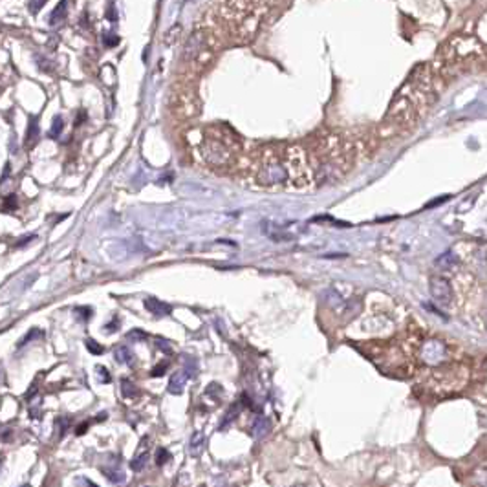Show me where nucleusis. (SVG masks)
<instances>
[{
    "label": "nucleus",
    "instance_id": "f257e3e1",
    "mask_svg": "<svg viewBox=\"0 0 487 487\" xmlns=\"http://www.w3.org/2000/svg\"><path fill=\"white\" fill-rule=\"evenodd\" d=\"M310 178L306 156L297 147L264 148L253 163V180L260 187H303Z\"/></svg>",
    "mask_w": 487,
    "mask_h": 487
},
{
    "label": "nucleus",
    "instance_id": "f03ea898",
    "mask_svg": "<svg viewBox=\"0 0 487 487\" xmlns=\"http://www.w3.org/2000/svg\"><path fill=\"white\" fill-rule=\"evenodd\" d=\"M238 148V139L233 132L220 128V126H211V128H207L205 136L198 147V152L207 165L214 168H223L235 161Z\"/></svg>",
    "mask_w": 487,
    "mask_h": 487
},
{
    "label": "nucleus",
    "instance_id": "7ed1b4c3",
    "mask_svg": "<svg viewBox=\"0 0 487 487\" xmlns=\"http://www.w3.org/2000/svg\"><path fill=\"white\" fill-rule=\"evenodd\" d=\"M447 346L441 343V341H427L421 345L420 357L427 363L428 366H440L447 361Z\"/></svg>",
    "mask_w": 487,
    "mask_h": 487
},
{
    "label": "nucleus",
    "instance_id": "20e7f679",
    "mask_svg": "<svg viewBox=\"0 0 487 487\" xmlns=\"http://www.w3.org/2000/svg\"><path fill=\"white\" fill-rule=\"evenodd\" d=\"M428 290H430V295H433L434 301H436L438 304H441V306H449V304L453 303V297H454L453 286H451L443 277L430 278V282H428Z\"/></svg>",
    "mask_w": 487,
    "mask_h": 487
},
{
    "label": "nucleus",
    "instance_id": "39448f33",
    "mask_svg": "<svg viewBox=\"0 0 487 487\" xmlns=\"http://www.w3.org/2000/svg\"><path fill=\"white\" fill-rule=\"evenodd\" d=\"M143 306H145V310H148L151 313L158 315V317H165V315H168L171 311H173L171 304L161 303L160 298H154V297L145 298V301H143Z\"/></svg>",
    "mask_w": 487,
    "mask_h": 487
},
{
    "label": "nucleus",
    "instance_id": "423d86ee",
    "mask_svg": "<svg viewBox=\"0 0 487 487\" xmlns=\"http://www.w3.org/2000/svg\"><path fill=\"white\" fill-rule=\"evenodd\" d=\"M187 379H189V376H187V372H185V370H178V372H174L173 378H171V381H168V392H171V394H174V396H180L181 392L185 390Z\"/></svg>",
    "mask_w": 487,
    "mask_h": 487
},
{
    "label": "nucleus",
    "instance_id": "0eeeda50",
    "mask_svg": "<svg viewBox=\"0 0 487 487\" xmlns=\"http://www.w3.org/2000/svg\"><path fill=\"white\" fill-rule=\"evenodd\" d=\"M205 434L200 433V430H196V433H193V436H191L189 440V454L191 456H200V454L205 451Z\"/></svg>",
    "mask_w": 487,
    "mask_h": 487
},
{
    "label": "nucleus",
    "instance_id": "6e6552de",
    "mask_svg": "<svg viewBox=\"0 0 487 487\" xmlns=\"http://www.w3.org/2000/svg\"><path fill=\"white\" fill-rule=\"evenodd\" d=\"M114 357L116 361L121 363V365H132L134 363V352L126 345H119L114 348Z\"/></svg>",
    "mask_w": 487,
    "mask_h": 487
},
{
    "label": "nucleus",
    "instance_id": "1a4fd4ad",
    "mask_svg": "<svg viewBox=\"0 0 487 487\" xmlns=\"http://www.w3.org/2000/svg\"><path fill=\"white\" fill-rule=\"evenodd\" d=\"M37 139H39V123L37 119H31L30 125H28V130H26L24 145L26 147H31V145H35Z\"/></svg>",
    "mask_w": 487,
    "mask_h": 487
},
{
    "label": "nucleus",
    "instance_id": "9d476101",
    "mask_svg": "<svg viewBox=\"0 0 487 487\" xmlns=\"http://www.w3.org/2000/svg\"><path fill=\"white\" fill-rule=\"evenodd\" d=\"M458 264V258H456V255L454 253H445V255H441L440 258L436 260V266H440V268H443V269H453L454 266Z\"/></svg>",
    "mask_w": 487,
    "mask_h": 487
},
{
    "label": "nucleus",
    "instance_id": "9b49d317",
    "mask_svg": "<svg viewBox=\"0 0 487 487\" xmlns=\"http://www.w3.org/2000/svg\"><path fill=\"white\" fill-rule=\"evenodd\" d=\"M121 392H123V396H125L126 399H134V398H138V396H139L138 386H136L132 381H128V379H123V381H121Z\"/></svg>",
    "mask_w": 487,
    "mask_h": 487
},
{
    "label": "nucleus",
    "instance_id": "f8f14e48",
    "mask_svg": "<svg viewBox=\"0 0 487 487\" xmlns=\"http://www.w3.org/2000/svg\"><path fill=\"white\" fill-rule=\"evenodd\" d=\"M147 460H148V453L145 451H139L138 454H136V458L130 462V469L132 471H136V473H139V471H143L145 469V465H147Z\"/></svg>",
    "mask_w": 487,
    "mask_h": 487
},
{
    "label": "nucleus",
    "instance_id": "ddd939ff",
    "mask_svg": "<svg viewBox=\"0 0 487 487\" xmlns=\"http://www.w3.org/2000/svg\"><path fill=\"white\" fill-rule=\"evenodd\" d=\"M101 471L105 473V476L110 480V482H118L119 483V482H123V480H125V476H123V473L119 469H114V467H112V469H108V467L103 465Z\"/></svg>",
    "mask_w": 487,
    "mask_h": 487
},
{
    "label": "nucleus",
    "instance_id": "4468645a",
    "mask_svg": "<svg viewBox=\"0 0 487 487\" xmlns=\"http://www.w3.org/2000/svg\"><path fill=\"white\" fill-rule=\"evenodd\" d=\"M41 337H44V332L42 330H39V328H31V332L28 333V335H24L21 339V343H18V346L26 345V343H31L33 339H41Z\"/></svg>",
    "mask_w": 487,
    "mask_h": 487
},
{
    "label": "nucleus",
    "instance_id": "2eb2a0df",
    "mask_svg": "<svg viewBox=\"0 0 487 487\" xmlns=\"http://www.w3.org/2000/svg\"><path fill=\"white\" fill-rule=\"evenodd\" d=\"M266 433H268V421L262 420V418H258V420H256V423L253 425V434H255L256 438H260L262 434H266Z\"/></svg>",
    "mask_w": 487,
    "mask_h": 487
},
{
    "label": "nucleus",
    "instance_id": "dca6fc26",
    "mask_svg": "<svg viewBox=\"0 0 487 487\" xmlns=\"http://www.w3.org/2000/svg\"><path fill=\"white\" fill-rule=\"evenodd\" d=\"M63 128H64L63 118H61V116H57V118L53 119V125H51V128H50V136H51V138H57V136H61Z\"/></svg>",
    "mask_w": 487,
    "mask_h": 487
},
{
    "label": "nucleus",
    "instance_id": "f3484780",
    "mask_svg": "<svg viewBox=\"0 0 487 487\" xmlns=\"http://www.w3.org/2000/svg\"><path fill=\"white\" fill-rule=\"evenodd\" d=\"M168 460H171V453H168V451L165 449V447H160V449L156 451V463H158L160 467L165 465V463H167Z\"/></svg>",
    "mask_w": 487,
    "mask_h": 487
},
{
    "label": "nucleus",
    "instance_id": "a211bd4d",
    "mask_svg": "<svg viewBox=\"0 0 487 487\" xmlns=\"http://www.w3.org/2000/svg\"><path fill=\"white\" fill-rule=\"evenodd\" d=\"M84 345H86V348H88V352H90V353H93V355H101V353L105 352V348H103V346L99 345L97 341L90 339V337H88V339H86V343H84Z\"/></svg>",
    "mask_w": 487,
    "mask_h": 487
},
{
    "label": "nucleus",
    "instance_id": "6ab92c4d",
    "mask_svg": "<svg viewBox=\"0 0 487 487\" xmlns=\"http://www.w3.org/2000/svg\"><path fill=\"white\" fill-rule=\"evenodd\" d=\"M76 313H77V317H79L81 321H90V319H92V315H93V310L90 306H77Z\"/></svg>",
    "mask_w": 487,
    "mask_h": 487
},
{
    "label": "nucleus",
    "instance_id": "aec40b11",
    "mask_svg": "<svg viewBox=\"0 0 487 487\" xmlns=\"http://www.w3.org/2000/svg\"><path fill=\"white\" fill-rule=\"evenodd\" d=\"M145 339H147V333L141 332V330H130L126 333V341H130V343H141Z\"/></svg>",
    "mask_w": 487,
    "mask_h": 487
},
{
    "label": "nucleus",
    "instance_id": "412c9836",
    "mask_svg": "<svg viewBox=\"0 0 487 487\" xmlns=\"http://www.w3.org/2000/svg\"><path fill=\"white\" fill-rule=\"evenodd\" d=\"M64 13H66V0H63V2H61V4L53 9V13H51V15H53V17H51V24H55L57 21H61V18L64 17Z\"/></svg>",
    "mask_w": 487,
    "mask_h": 487
},
{
    "label": "nucleus",
    "instance_id": "4be33fe9",
    "mask_svg": "<svg viewBox=\"0 0 487 487\" xmlns=\"http://www.w3.org/2000/svg\"><path fill=\"white\" fill-rule=\"evenodd\" d=\"M15 207H17V196H15V194H8L6 200L2 202V209H4L6 213H11Z\"/></svg>",
    "mask_w": 487,
    "mask_h": 487
},
{
    "label": "nucleus",
    "instance_id": "5701e85b",
    "mask_svg": "<svg viewBox=\"0 0 487 487\" xmlns=\"http://www.w3.org/2000/svg\"><path fill=\"white\" fill-rule=\"evenodd\" d=\"M183 370L187 372V376H189V378H194V376H196V370H198V368H196V361H194L193 357L185 359V368H183Z\"/></svg>",
    "mask_w": 487,
    "mask_h": 487
},
{
    "label": "nucleus",
    "instance_id": "b1692460",
    "mask_svg": "<svg viewBox=\"0 0 487 487\" xmlns=\"http://www.w3.org/2000/svg\"><path fill=\"white\" fill-rule=\"evenodd\" d=\"M168 368V361H163L161 365H158V366H154L152 368V372H151V376L152 378H161V376L165 374V370Z\"/></svg>",
    "mask_w": 487,
    "mask_h": 487
},
{
    "label": "nucleus",
    "instance_id": "393cba45",
    "mask_svg": "<svg viewBox=\"0 0 487 487\" xmlns=\"http://www.w3.org/2000/svg\"><path fill=\"white\" fill-rule=\"evenodd\" d=\"M118 330H119V319H116V317H114V319L110 321L108 324H105V332L106 333H114V332H118Z\"/></svg>",
    "mask_w": 487,
    "mask_h": 487
},
{
    "label": "nucleus",
    "instance_id": "a878e982",
    "mask_svg": "<svg viewBox=\"0 0 487 487\" xmlns=\"http://www.w3.org/2000/svg\"><path fill=\"white\" fill-rule=\"evenodd\" d=\"M97 372H99V381L101 383H110V374L105 366H97Z\"/></svg>",
    "mask_w": 487,
    "mask_h": 487
},
{
    "label": "nucleus",
    "instance_id": "bb28decb",
    "mask_svg": "<svg viewBox=\"0 0 487 487\" xmlns=\"http://www.w3.org/2000/svg\"><path fill=\"white\" fill-rule=\"evenodd\" d=\"M55 425H59V428H61L59 436H63V434L68 430V425H70V421H68L66 418H57V421H55Z\"/></svg>",
    "mask_w": 487,
    "mask_h": 487
},
{
    "label": "nucleus",
    "instance_id": "cd10ccee",
    "mask_svg": "<svg viewBox=\"0 0 487 487\" xmlns=\"http://www.w3.org/2000/svg\"><path fill=\"white\" fill-rule=\"evenodd\" d=\"M44 2H46V0H33V2H30V9L33 13H37L39 9H41V6H44Z\"/></svg>",
    "mask_w": 487,
    "mask_h": 487
},
{
    "label": "nucleus",
    "instance_id": "c85d7f7f",
    "mask_svg": "<svg viewBox=\"0 0 487 487\" xmlns=\"http://www.w3.org/2000/svg\"><path fill=\"white\" fill-rule=\"evenodd\" d=\"M31 240H35V235L24 236V238H21V242H17V244H15V248H22V246H26V244H30Z\"/></svg>",
    "mask_w": 487,
    "mask_h": 487
},
{
    "label": "nucleus",
    "instance_id": "c756f323",
    "mask_svg": "<svg viewBox=\"0 0 487 487\" xmlns=\"http://www.w3.org/2000/svg\"><path fill=\"white\" fill-rule=\"evenodd\" d=\"M156 345H158V348L163 350L165 353H171V348H168V345L165 343V341H160V339H158V341H156Z\"/></svg>",
    "mask_w": 487,
    "mask_h": 487
},
{
    "label": "nucleus",
    "instance_id": "7c9ffc66",
    "mask_svg": "<svg viewBox=\"0 0 487 487\" xmlns=\"http://www.w3.org/2000/svg\"><path fill=\"white\" fill-rule=\"evenodd\" d=\"M35 394H37V386H35V385H33V386H31V388H30V392H26V394H24V398H26V401H30V399H31V398H33V396H35Z\"/></svg>",
    "mask_w": 487,
    "mask_h": 487
},
{
    "label": "nucleus",
    "instance_id": "2f4dec72",
    "mask_svg": "<svg viewBox=\"0 0 487 487\" xmlns=\"http://www.w3.org/2000/svg\"><path fill=\"white\" fill-rule=\"evenodd\" d=\"M86 430H88V423H81L79 427H77V436H83Z\"/></svg>",
    "mask_w": 487,
    "mask_h": 487
}]
</instances>
